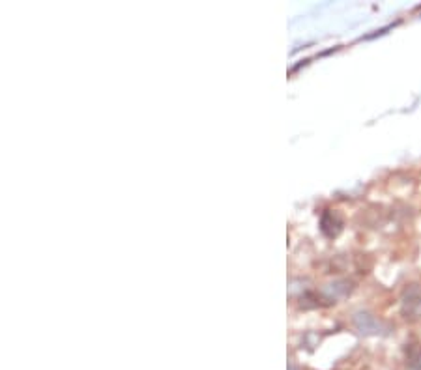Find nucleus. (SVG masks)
<instances>
[{
    "label": "nucleus",
    "mask_w": 421,
    "mask_h": 370,
    "mask_svg": "<svg viewBox=\"0 0 421 370\" xmlns=\"http://www.w3.org/2000/svg\"><path fill=\"white\" fill-rule=\"evenodd\" d=\"M406 369L421 370V348L418 344L410 346L409 358H406Z\"/></svg>",
    "instance_id": "nucleus-1"
},
{
    "label": "nucleus",
    "mask_w": 421,
    "mask_h": 370,
    "mask_svg": "<svg viewBox=\"0 0 421 370\" xmlns=\"http://www.w3.org/2000/svg\"><path fill=\"white\" fill-rule=\"evenodd\" d=\"M356 322H358V327L361 329V333H377L378 331V324L377 320H373L369 314H359L358 318H356Z\"/></svg>",
    "instance_id": "nucleus-2"
}]
</instances>
